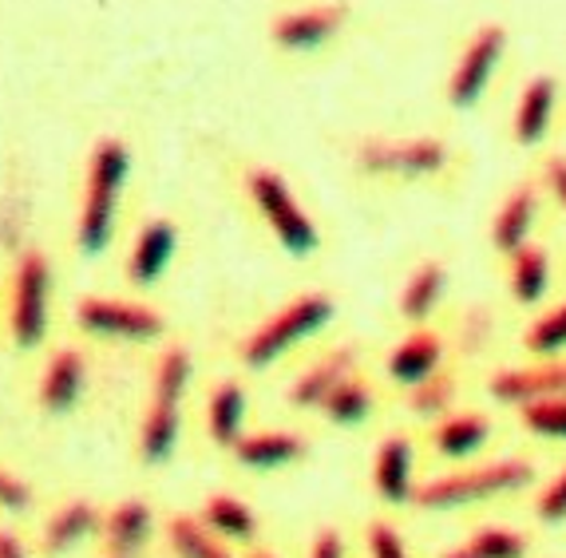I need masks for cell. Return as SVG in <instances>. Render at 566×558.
Segmentation results:
<instances>
[{
    "label": "cell",
    "instance_id": "obj_39",
    "mask_svg": "<svg viewBox=\"0 0 566 558\" xmlns=\"http://www.w3.org/2000/svg\"><path fill=\"white\" fill-rule=\"evenodd\" d=\"M0 558H24L20 555V543L12 539L9 530H0Z\"/></svg>",
    "mask_w": 566,
    "mask_h": 558
},
{
    "label": "cell",
    "instance_id": "obj_15",
    "mask_svg": "<svg viewBox=\"0 0 566 558\" xmlns=\"http://www.w3.org/2000/svg\"><path fill=\"white\" fill-rule=\"evenodd\" d=\"M373 487L385 503L405 507L416 499V452L408 435H388L373 460Z\"/></svg>",
    "mask_w": 566,
    "mask_h": 558
},
{
    "label": "cell",
    "instance_id": "obj_23",
    "mask_svg": "<svg viewBox=\"0 0 566 558\" xmlns=\"http://www.w3.org/2000/svg\"><path fill=\"white\" fill-rule=\"evenodd\" d=\"M242 420H245V392L234 380H222V385L210 392L207 404V432L218 448H234L242 440Z\"/></svg>",
    "mask_w": 566,
    "mask_h": 558
},
{
    "label": "cell",
    "instance_id": "obj_33",
    "mask_svg": "<svg viewBox=\"0 0 566 558\" xmlns=\"http://www.w3.org/2000/svg\"><path fill=\"white\" fill-rule=\"evenodd\" d=\"M491 337H495V317H491L483 305H472L460 322V352L480 357V352L491 345Z\"/></svg>",
    "mask_w": 566,
    "mask_h": 558
},
{
    "label": "cell",
    "instance_id": "obj_30",
    "mask_svg": "<svg viewBox=\"0 0 566 558\" xmlns=\"http://www.w3.org/2000/svg\"><path fill=\"white\" fill-rule=\"evenodd\" d=\"M170 547L179 550L182 558H230V550L210 535L207 523L187 519V515L170 519Z\"/></svg>",
    "mask_w": 566,
    "mask_h": 558
},
{
    "label": "cell",
    "instance_id": "obj_4",
    "mask_svg": "<svg viewBox=\"0 0 566 558\" xmlns=\"http://www.w3.org/2000/svg\"><path fill=\"white\" fill-rule=\"evenodd\" d=\"M245 190L254 199L258 214L265 218V227L274 230V238L282 242V250L290 257H313L322 246V234H317V222L302 210V202L293 199L290 182L282 179L270 167H254L245 175Z\"/></svg>",
    "mask_w": 566,
    "mask_h": 558
},
{
    "label": "cell",
    "instance_id": "obj_34",
    "mask_svg": "<svg viewBox=\"0 0 566 558\" xmlns=\"http://www.w3.org/2000/svg\"><path fill=\"white\" fill-rule=\"evenodd\" d=\"M535 512L543 523H563L566 519V467L555 475V480L543 487V495H538Z\"/></svg>",
    "mask_w": 566,
    "mask_h": 558
},
{
    "label": "cell",
    "instance_id": "obj_31",
    "mask_svg": "<svg viewBox=\"0 0 566 558\" xmlns=\"http://www.w3.org/2000/svg\"><path fill=\"white\" fill-rule=\"evenodd\" d=\"M520 424L538 440H566V397H547L520 408Z\"/></svg>",
    "mask_w": 566,
    "mask_h": 558
},
{
    "label": "cell",
    "instance_id": "obj_36",
    "mask_svg": "<svg viewBox=\"0 0 566 558\" xmlns=\"http://www.w3.org/2000/svg\"><path fill=\"white\" fill-rule=\"evenodd\" d=\"M543 187L551 190L555 207L566 214V155H551V159L543 162Z\"/></svg>",
    "mask_w": 566,
    "mask_h": 558
},
{
    "label": "cell",
    "instance_id": "obj_21",
    "mask_svg": "<svg viewBox=\"0 0 566 558\" xmlns=\"http://www.w3.org/2000/svg\"><path fill=\"white\" fill-rule=\"evenodd\" d=\"M507 285L520 305H538L551 289V254L543 246H520L507 257Z\"/></svg>",
    "mask_w": 566,
    "mask_h": 558
},
{
    "label": "cell",
    "instance_id": "obj_37",
    "mask_svg": "<svg viewBox=\"0 0 566 558\" xmlns=\"http://www.w3.org/2000/svg\"><path fill=\"white\" fill-rule=\"evenodd\" d=\"M29 503V487L20 480H12V475L0 472V507H12V512H20Z\"/></svg>",
    "mask_w": 566,
    "mask_h": 558
},
{
    "label": "cell",
    "instance_id": "obj_3",
    "mask_svg": "<svg viewBox=\"0 0 566 558\" xmlns=\"http://www.w3.org/2000/svg\"><path fill=\"white\" fill-rule=\"evenodd\" d=\"M333 305L329 294H302L293 297L285 309H277L274 317H265L242 345V360L250 369H270L274 360H282L290 349H297L302 341H310L313 333H322L333 322Z\"/></svg>",
    "mask_w": 566,
    "mask_h": 558
},
{
    "label": "cell",
    "instance_id": "obj_22",
    "mask_svg": "<svg viewBox=\"0 0 566 558\" xmlns=\"http://www.w3.org/2000/svg\"><path fill=\"white\" fill-rule=\"evenodd\" d=\"M80 388H84V360H80L76 349H60L48 360L44 380H40V404L48 412H67L76 404Z\"/></svg>",
    "mask_w": 566,
    "mask_h": 558
},
{
    "label": "cell",
    "instance_id": "obj_11",
    "mask_svg": "<svg viewBox=\"0 0 566 558\" xmlns=\"http://www.w3.org/2000/svg\"><path fill=\"white\" fill-rule=\"evenodd\" d=\"M491 400L511 408L535 404L547 397H566V360H538L531 369H503L488 380Z\"/></svg>",
    "mask_w": 566,
    "mask_h": 558
},
{
    "label": "cell",
    "instance_id": "obj_17",
    "mask_svg": "<svg viewBox=\"0 0 566 558\" xmlns=\"http://www.w3.org/2000/svg\"><path fill=\"white\" fill-rule=\"evenodd\" d=\"M305 452H310V444H305L297 432H258V435H242L234 444L238 464L254 467V472L290 467V464H297Z\"/></svg>",
    "mask_w": 566,
    "mask_h": 558
},
{
    "label": "cell",
    "instance_id": "obj_41",
    "mask_svg": "<svg viewBox=\"0 0 566 558\" xmlns=\"http://www.w3.org/2000/svg\"><path fill=\"white\" fill-rule=\"evenodd\" d=\"M250 558H274V555H270V550H258V555H250Z\"/></svg>",
    "mask_w": 566,
    "mask_h": 558
},
{
    "label": "cell",
    "instance_id": "obj_19",
    "mask_svg": "<svg viewBox=\"0 0 566 558\" xmlns=\"http://www.w3.org/2000/svg\"><path fill=\"white\" fill-rule=\"evenodd\" d=\"M488 440L491 420L480 417V412H448L432 432L436 455H444V460H472Z\"/></svg>",
    "mask_w": 566,
    "mask_h": 558
},
{
    "label": "cell",
    "instance_id": "obj_1",
    "mask_svg": "<svg viewBox=\"0 0 566 558\" xmlns=\"http://www.w3.org/2000/svg\"><path fill=\"white\" fill-rule=\"evenodd\" d=\"M535 483V464L527 460H495V464L463 467V472L436 475V480L416 487V507L424 512H460V507H475L495 495H515Z\"/></svg>",
    "mask_w": 566,
    "mask_h": 558
},
{
    "label": "cell",
    "instance_id": "obj_29",
    "mask_svg": "<svg viewBox=\"0 0 566 558\" xmlns=\"http://www.w3.org/2000/svg\"><path fill=\"white\" fill-rule=\"evenodd\" d=\"M92 527H95V507H92V503H67L64 512H60L56 519L48 523V530H44V550L60 555V550L76 547V543L84 539V535Z\"/></svg>",
    "mask_w": 566,
    "mask_h": 558
},
{
    "label": "cell",
    "instance_id": "obj_16",
    "mask_svg": "<svg viewBox=\"0 0 566 558\" xmlns=\"http://www.w3.org/2000/svg\"><path fill=\"white\" fill-rule=\"evenodd\" d=\"M535 218H538V187L535 182H520V187L500 202L495 218H491V246L511 257L515 250L531 242Z\"/></svg>",
    "mask_w": 566,
    "mask_h": 558
},
{
    "label": "cell",
    "instance_id": "obj_13",
    "mask_svg": "<svg viewBox=\"0 0 566 558\" xmlns=\"http://www.w3.org/2000/svg\"><path fill=\"white\" fill-rule=\"evenodd\" d=\"M444 337L436 329H412L408 337H400L388 352V377L397 380L400 388H416L420 380L436 377L444 369Z\"/></svg>",
    "mask_w": 566,
    "mask_h": 558
},
{
    "label": "cell",
    "instance_id": "obj_35",
    "mask_svg": "<svg viewBox=\"0 0 566 558\" xmlns=\"http://www.w3.org/2000/svg\"><path fill=\"white\" fill-rule=\"evenodd\" d=\"M368 555L373 558H408V547H405V539H400L397 527L373 523V527H368Z\"/></svg>",
    "mask_w": 566,
    "mask_h": 558
},
{
    "label": "cell",
    "instance_id": "obj_9",
    "mask_svg": "<svg viewBox=\"0 0 566 558\" xmlns=\"http://www.w3.org/2000/svg\"><path fill=\"white\" fill-rule=\"evenodd\" d=\"M48 329V262L29 250L12 277V337L20 349H36Z\"/></svg>",
    "mask_w": 566,
    "mask_h": 558
},
{
    "label": "cell",
    "instance_id": "obj_28",
    "mask_svg": "<svg viewBox=\"0 0 566 558\" xmlns=\"http://www.w3.org/2000/svg\"><path fill=\"white\" fill-rule=\"evenodd\" d=\"M523 349L538 360H558L566 352V302L535 317L527 333H523Z\"/></svg>",
    "mask_w": 566,
    "mask_h": 558
},
{
    "label": "cell",
    "instance_id": "obj_5",
    "mask_svg": "<svg viewBox=\"0 0 566 558\" xmlns=\"http://www.w3.org/2000/svg\"><path fill=\"white\" fill-rule=\"evenodd\" d=\"M357 171L368 179H436L448 171L452 151L436 135H405V139L357 143Z\"/></svg>",
    "mask_w": 566,
    "mask_h": 558
},
{
    "label": "cell",
    "instance_id": "obj_40",
    "mask_svg": "<svg viewBox=\"0 0 566 558\" xmlns=\"http://www.w3.org/2000/svg\"><path fill=\"white\" fill-rule=\"evenodd\" d=\"M444 558H475V555H472V547H455V550H448Z\"/></svg>",
    "mask_w": 566,
    "mask_h": 558
},
{
    "label": "cell",
    "instance_id": "obj_8",
    "mask_svg": "<svg viewBox=\"0 0 566 558\" xmlns=\"http://www.w3.org/2000/svg\"><path fill=\"white\" fill-rule=\"evenodd\" d=\"M349 24V4L345 0H317L305 9H290L270 24V40L282 52H313L337 40Z\"/></svg>",
    "mask_w": 566,
    "mask_h": 558
},
{
    "label": "cell",
    "instance_id": "obj_18",
    "mask_svg": "<svg viewBox=\"0 0 566 558\" xmlns=\"http://www.w3.org/2000/svg\"><path fill=\"white\" fill-rule=\"evenodd\" d=\"M444 289H448L444 262H436V257L420 262L412 274H408V282L400 285V317L412 325H424L436 313V305L444 302Z\"/></svg>",
    "mask_w": 566,
    "mask_h": 558
},
{
    "label": "cell",
    "instance_id": "obj_14",
    "mask_svg": "<svg viewBox=\"0 0 566 558\" xmlns=\"http://www.w3.org/2000/svg\"><path fill=\"white\" fill-rule=\"evenodd\" d=\"M558 112V84L551 76H531L523 84L520 99H515V115H511V135L520 147H538L551 135Z\"/></svg>",
    "mask_w": 566,
    "mask_h": 558
},
{
    "label": "cell",
    "instance_id": "obj_7",
    "mask_svg": "<svg viewBox=\"0 0 566 558\" xmlns=\"http://www.w3.org/2000/svg\"><path fill=\"white\" fill-rule=\"evenodd\" d=\"M503 56H507V29L503 24H480L452 64L448 104L455 112H468V107L480 104L483 95H488V87L495 84V76H500Z\"/></svg>",
    "mask_w": 566,
    "mask_h": 558
},
{
    "label": "cell",
    "instance_id": "obj_10",
    "mask_svg": "<svg viewBox=\"0 0 566 558\" xmlns=\"http://www.w3.org/2000/svg\"><path fill=\"white\" fill-rule=\"evenodd\" d=\"M76 322L104 337H127V341H151L163 333V317L147 305L107 302V297H87L76 305Z\"/></svg>",
    "mask_w": 566,
    "mask_h": 558
},
{
    "label": "cell",
    "instance_id": "obj_25",
    "mask_svg": "<svg viewBox=\"0 0 566 558\" xmlns=\"http://www.w3.org/2000/svg\"><path fill=\"white\" fill-rule=\"evenodd\" d=\"M373 404H377L373 388H368L360 377H349L345 385H337V392H333L329 400H325L322 412H325V420H329V424L357 428V424H365V420L373 417Z\"/></svg>",
    "mask_w": 566,
    "mask_h": 558
},
{
    "label": "cell",
    "instance_id": "obj_6",
    "mask_svg": "<svg viewBox=\"0 0 566 558\" xmlns=\"http://www.w3.org/2000/svg\"><path fill=\"white\" fill-rule=\"evenodd\" d=\"M187 380H190V352L187 349L163 352L159 369H155L151 408H147V420H143V432H139V452L147 464H163L175 452V440H179V400Z\"/></svg>",
    "mask_w": 566,
    "mask_h": 558
},
{
    "label": "cell",
    "instance_id": "obj_12",
    "mask_svg": "<svg viewBox=\"0 0 566 558\" xmlns=\"http://www.w3.org/2000/svg\"><path fill=\"white\" fill-rule=\"evenodd\" d=\"M360 352L357 345H337L322 360H313L310 369L290 385V404L297 408H322L325 400L337 392V385H345L349 377H357Z\"/></svg>",
    "mask_w": 566,
    "mask_h": 558
},
{
    "label": "cell",
    "instance_id": "obj_38",
    "mask_svg": "<svg viewBox=\"0 0 566 558\" xmlns=\"http://www.w3.org/2000/svg\"><path fill=\"white\" fill-rule=\"evenodd\" d=\"M310 558H345V543H340L337 530H322L317 543H313Z\"/></svg>",
    "mask_w": 566,
    "mask_h": 558
},
{
    "label": "cell",
    "instance_id": "obj_27",
    "mask_svg": "<svg viewBox=\"0 0 566 558\" xmlns=\"http://www.w3.org/2000/svg\"><path fill=\"white\" fill-rule=\"evenodd\" d=\"M455 397H460V385H455L452 372L440 369L436 377L408 388V408L424 420H444L448 412H455Z\"/></svg>",
    "mask_w": 566,
    "mask_h": 558
},
{
    "label": "cell",
    "instance_id": "obj_32",
    "mask_svg": "<svg viewBox=\"0 0 566 558\" xmlns=\"http://www.w3.org/2000/svg\"><path fill=\"white\" fill-rule=\"evenodd\" d=\"M468 547H472L475 558H527L531 543L527 535H520V530L511 527H480L468 539Z\"/></svg>",
    "mask_w": 566,
    "mask_h": 558
},
{
    "label": "cell",
    "instance_id": "obj_26",
    "mask_svg": "<svg viewBox=\"0 0 566 558\" xmlns=\"http://www.w3.org/2000/svg\"><path fill=\"white\" fill-rule=\"evenodd\" d=\"M202 519H207V527L214 530V535H227V539H238V543H250L258 530L254 512H250L242 499H234V495H210Z\"/></svg>",
    "mask_w": 566,
    "mask_h": 558
},
{
    "label": "cell",
    "instance_id": "obj_24",
    "mask_svg": "<svg viewBox=\"0 0 566 558\" xmlns=\"http://www.w3.org/2000/svg\"><path fill=\"white\" fill-rule=\"evenodd\" d=\"M147 527H151V512L143 503H119L115 515L107 519V550L115 558H132L143 547V539H147Z\"/></svg>",
    "mask_w": 566,
    "mask_h": 558
},
{
    "label": "cell",
    "instance_id": "obj_20",
    "mask_svg": "<svg viewBox=\"0 0 566 558\" xmlns=\"http://www.w3.org/2000/svg\"><path fill=\"white\" fill-rule=\"evenodd\" d=\"M170 254H175V227L167 218H155L139 230L132 250V262H127V274H132L135 285H151L155 277L170 265Z\"/></svg>",
    "mask_w": 566,
    "mask_h": 558
},
{
    "label": "cell",
    "instance_id": "obj_2",
    "mask_svg": "<svg viewBox=\"0 0 566 558\" xmlns=\"http://www.w3.org/2000/svg\"><path fill=\"white\" fill-rule=\"evenodd\" d=\"M123 179H127V147L119 139H99L92 151V167H87V190L76 227V242L87 257L99 254L112 238Z\"/></svg>",
    "mask_w": 566,
    "mask_h": 558
}]
</instances>
